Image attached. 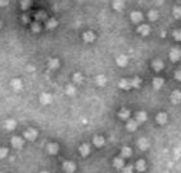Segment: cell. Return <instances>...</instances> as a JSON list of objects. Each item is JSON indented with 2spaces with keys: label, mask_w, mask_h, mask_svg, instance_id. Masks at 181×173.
<instances>
[{
  "label": "cell",
  "mask_w": 181,
  "mask_h": 173,
  "mask_svg": "<svg viewBox=\"0 0 181 173\" xmlns=\"http://www.w3.org/2000/svg\"><path fill=\"white\" fill-rule=\"evenodd\" d=\"M62 168L66 173H74L76 169V164L74 162H71V160H66V162H63Z\"/></svg>",
  "instance_id": "6da1fadb"
},
{
  "label": "cell",
  "mask_w": 181,
  "mask_h": 173,
  "mask_svg": "<svg viewBox=\"0 0 181 173\" xmlns=\"http://www.w3.org/2000/svg\"><path fill=\"white\" fill-rule=\"evenodd\" d=\"M38 136V132H37V130L36 129H28L27 131L24 132V137L27 140H29V141H33V140H36V137Z\"/></svg>",
  "instance_id": "7a4b0ae2"
},
{
  "label": "cell",
  "mask_w": 181,
  "mask_h": 173,
  "mask_svg": "<svg viewBox=\"0 0 181 173\" xmlns=\"http://www.w3.org/2000/svg\"><path fill=\"white\" fill-rule=\"evenodd\" d=\"M11 145H13V148H15V149H22L24 147V140L19 136H13L11 137Z\"/></svg>",
  "instance_id": "3957f363"
},
{
  "label": "cell",
  "mask_w": 181,
  "mask_h": 173,
  "mask_svg": "<svg viewBox=\"0 0 181 173\" xmlns=\"http://www.w3.org/2000/svg\"><path fill=\"white\" fill-rule=\"evenodd\" d=\"M46 149H47V153H48V154L56 155L57 153H58V150H60V147H58V144H56V143H49Z\"/></svg>",
  "instance_id": "277c9868"
},
{
  "label": "cell",
  "mask_w": 181,
  "mask_h": 173,
  "mask_svg": "<svg viewBox=\"0 0 181 173\" xmlns=\"http://www.w3.org/2000/svg\"><path fill=\"white\" fill-rule=\"evenodd\" d=\"M180 57H181V50L174 47V48H172L171 51H170V59L174 61V63H176V61L180 60Z\"/></svg>",
  "instance_id": "5b68a950"
},
{
  "label": "cell",
  "mask_w": 181,
  "mask_h": 173,
  "mask_svg": "<svg viewBox=\"0 0 181 173\" xmlns=\"http://www.w3.org/2000/svg\"><path fill=\"white\" fill-rule=\"evenodd\" d=\"M170 101L174 103V105H179L181 102V92L180 90H174L170 95Z\"/></svg>",
  "instance_id": "8992f818"
},
{
  "label": "cell",
  "mask_w": 181,
  "mask_h": 173,
  "mask_svg": "<svg viewBox=\"0 0 181 173\" xmlns=\"http://www.w3.org/2000/svg\"><path fill=\"white\" fill-rule=\"evenodd\" d=\"M39 102H41L43 106L49 105V103L52 102V95L49 94V93H42V94L39 95Z\"/></svg>",
  "instance_id": "52a82bcc"
},
{
  "label": "cell",
  "mask_w": 181,
  "mask_h": 173,
  "mask_svg": "<svg viewBox=\"0 0 181 173\" xmlns=\"http://www.w3.org/2000/svg\"><path fill=\"white\" fill-rule=\"evenodd\" d=\"M4 127H5L8 131H13V130L17 127V121L13 120V118H8V120L4 122Z\"/></svg>",
  "instance_id": "ba28073f"
},
{
  "label": "cell",
  "mask_w": 181,
  "mask_h": 173,
  "mask_svg": "<svg viewBox=\"0 0 181 173\" xmlns=\"http://www.w3.org/2000/svg\"><path fill=\"white\" fill-rule=\"evenodd\" d=\"M47 66L49 69H52V70H56V69L60 68V60L56 59V57H51L47 63Z\"/></svg>",
  "instance_id": "9c48e42d"
},
{
  "label": "cell",
  "mask_w": 181,
  "mask_h": 173,
  "mask_svg": "<svg viewBox=\"0 0 181 173\" xmlns=\"http://www.w3.org/2000/svg\"><path fill=\"white\" fill-rule=\"evenodd\" d=\"M79 153L81 157H87L90 154V145L89 144H81L79 147Z\"/></svg>",
  "instance_id": "30bf717a"
},
{
  "label": "cell",
  "mask_w": 181,
  "mask_h": 173,
  "mask_svg": "<svg viewBox=\"0 0 181 173\" xmlns=\"http://www.w3.org/2000/svg\"><path fill=\"white\" fill-rule=\"evenodd\" d=\"M82 38L87 43H91V42L95 41V34H94V32H91V31H86V32L82 34Z\"/></svg>",
  "instance_id": "8fae6325"
},
{
  "label": "cell",
  "mask_w": 181,
  "mask_h": 173,
  "mask_svg": "<svg viewBox=\"0 0 181 173\" xmlns=\"http://www.w3.org/2000/svg\"><path fill=\"white\" fill-rule=\"evenodd\" d=\"M137 144H138V148H139L141 150H147L149 148V141L146 139V137H141Z\"/></svg>",
  "instance_id": "7c38bea8"
},
{
  "label": "cell",
  "mask_w": 181,
  "mask_h": 173,
  "mask_svg": "<svg viewBox=\"0 0 181 173\" xmlns=\"http://www.w3.org/2000/svg\"><path fill=\"white\" fill-rule=\"evenodd\" d=\"M113 166L117 168V169H123V168H124V159H123L122 157H117V158H114Z\"/></svg>",
  "instance_id": "4fadbf2b"
},
{
  "label": "cell",
  "mask_w": 181,
  "mask_h": 173,
  "mask_svg": "<svg viewBox=\"0 0 181 173\" xmlns=\"http://www.w3.org/2000/svg\"><path fill=\"white\" fill-rule=\"evenodd\" d=\"M137 32L142 34V36H147V34H149V32H151V28H149V26H147V24H142L137 28Z\"/></svg>",
  "instance_id": "5bb4252c"
},
{
  "label": "cell",
  "mask_w": 181,
  "mask_h": 173,
  "mask_svg": "<svg viewBox=\"0 0 181 173\" xmlns=\"http://www.w3.org/2000/svg\"><path fill=\"white\" fill-rule=\"evenodd\" d=\"M129 116H130V111L128 108H122L118 112V117L120 120H129Z\"/></svg>",
  "instance_id": "9a60e30c"
},
{
  "label": "cell",
  "mask_w": 181,
  "mask_h": 173,
  "mask_svg": "<svg viewBox=\"0 0 181 173\" xmlns=\"http://www.w3.org/2000/svg\"><path fill=\"white\" fill-rule=\"evenodd\" d=\"M142 19H143V15H142L141 11H133V13L130 14V21L133 23H139Z\"/></svg>",
  "instance_id": "2e32d148"
},
{
  "label": "cell",
  "mask_w": 181,
  "mask_h": 173,
  "mask_svg": "<svg viewBox=\"0 0 181 173\" xmlns=\"http://www.w3.org/2000/svg\"><path fill=\"white\" fill-rule=\"evenodd\" d=\"M10 85H11V88H13V89H15V90H20L22 87H23V83H22L20 79L14 78V79L10 82Z\"/></svg>",
  "instance_id": "e0dca14e"
},
{
  "label": "cell",
  "mask_w": 181,
  "mask_h": 173,
  "mask_svg": "<svg viewBox=\"0 0 181 173\" xmlns=\"http://www.w3.org/2000/svg\"><path fill=\"white\" fill-rule=\"evenodd\" d=\"M137 127H138V122L136 121V120H128V122H127V130L128 131H130V132H133V131H136L137 130Z\"/></svg>",
  "instance_id": "ac0fdd59"
},
{
  "label": "cell",
  "mask_w": 181,
  "mask_h": 173,
  "mask_svg": "<svg viewBox=\"0 0 181 173\" xmlns=\"http://www.w3.org/2000/svg\"><path fill=\"white\" fill-rule=\"evenodd\" d=\"M127 64H128V57H127V56H124V55H119V56L117 57V65H118V66L124 68Z\"/></svg>",
  "instance_id": "d6986e66"
},
{
  "label": "cell",
  "mask_w": 181,
  "mask_h": 173,
  "mask_svg": "<svg viewBox=\"0 0 181 173\" xmlns=\"http://www.w3.org/2000/svg\"><path fill=\"white\" fill-rule=\"evenodd\" d=\"M119 88H122V89H129V88H132V85H130V80L129 79H120L118 83Z\"/></svg>",
  "instance_id": "ffe728a7"
},
{
  "label": "cell",
  "mask_w": 181,
  "mask_h": 173,
  "mask_svg": "<svg viewBox=\"0 0 181 173\" xmlns=\"http://www.w3.org/2000/svg\"><path fill=\"white\" fill-rule=\"evenodd\" d=\"M147 120V113L144 112V111H139V112H137L136 115V121L138 124H142V122H144Z\"/></svg>",
  "instance_id": "44dd1931"
},
{
  "label": "cell",
  "mask_w": 181,
  "mask_h": 173,
  "mask_svg": "<svg viewBox=\"0 0 181 173\" xmlns=\"http://www.w3.org/2000/svg\"><path fill=\"white\" fill-rule=\"evenodd\" d=\"M163 84H165V80L162 78H155L152 82V85L155 89H161L163 87Z\"/></svg>",
  "instance_id": "7402d4cb"
},
{
  "label": "cell",
  "mask_w": 181,
  "mask_h": 173,
  "mask_svg": "<svg viewBox=\"0 0 181 173\" xmlns=\"http://www.w3.org/2000/svg\"><path fill=\"white\" fill-rule=\"evenodd\" d=\"M156 121H157V124H160V125H165L167 122V115L163 113V112L158 113L156 116Z\"/></svg>",
  "instance_id": "603a6c76"
},
{
  "label": "cell",
  "mask_w": 181,
  "mask_h": 173,
  "mask_svg": "<svg viewBox=\"0 0 181 173\" xmlns=\"http://www.w3.org/2000/svg\"><path fill=\"white\" fill-rule=\"evenodd\" d=\"M152 68L155 69L156 71L162 70V69H163V61H162V60H160V59L153 60V63H152Z\"/></svg>",
  "instance_id": "cb8c5ba5"
},
{
  "label": "cell",
  "mask_w": 181,
  "mask_h": 173,
  "mask_svg": "<svg viewBox=\"0 0 181 173\" xmlns=\"http://www.w3.org/2000/svg\"><path fill=\"white\" fill-rule=\"evenodd\" d=\"M146 168H147V164H146V162H144L143 159L137 160V163H136V169H137L138 172H144Z\"/></svg>",
  "instance_id": "d4e9b609"
},
{
  "label": "cell",
  "mask_w": 181,
  "mask_h": 173,
  "mask_svg": "<svg viewBox=\"0 0 181 173\" xmlns=\"http://www.w3.org/2000/svg\"><path fill=\"white\" fill-rule=\"evenodd\" d=\"M57 26H58V22H57L55 18H49L48 21L46 22V27H47V29H55Z\"/></svg>",
  "instance_id": "484cf974"
},
{
  "label": "cell",
  "mask_w": 181,
  "mask_h": 173,
  "mask_svg": "<svg viewBox=\"0 0 181 173\" xmlns=\"http://www.w3.org/2000/svg\"><path fill=\"white\" fill-rule=\"evenodd\" d=\"M92 141H94V145L96 148H101L104 144H105V139H104L103 136H95L94 139H92Z\"/></svg>",
  "instance_id": "4316f807"
},
{
  "label": "cell",
  "mask_w": 181,
  "mask_h": 173,
  "mask_svg": "<svg viewBox=\"0 0 181 173\" xmlns=\"http://www.w3.org/2000/svg\"><path fill=\"white\" fill-rule=\"evenodd\" d=\"M130 155H132V149L128 148V147L122 148V153H120V157H122V158H129Z\"/></svg>",
  "instance_id": "83f0119b"
},
{
  "label": "cell",
  "mask_w": 181,
  "mask_h": 173,
  "mask_svg": "<svg viewBox=\"0 0 181 173\" xmlns=\"http://www.w3.org/2000/svg\"><path fill=\"white\" fill-rule=\"evenodd\" d=\"M95 82H96V84H98L99 87H104V85L106 84L108 79H106L104 75H98V76H96V80H95Z\"/></svg>",
  "instance_id": "f1b7e54d"
},
{
  "label": "cell",
  "mask_w": 181,
  "mask_h": 173,
  "mask_svg": "<svg viewBox=\"0 0 181 173\" xmlns=\"http://www.w3.org/2000/svg\"><path fill=\"white\" fill-rule=\"evenodd\" d=\"M130 85L132 88H139L141 85V79L138 78V76H134V78L130 79Z\"/></svg>",
  "instance_id": "f546056e"
},
{
  "label": "cell",
  "mask_w": 181,
  "mask_h": 173,
  "mask_svg": "<svg viewBox=\"0 0 181 173\" xmlns=\"http://www.w3.org/2000/svg\"><path fill=\"white\" fill-rule=\"evenodd\" d=\"M66 94L67 95H70V97H72V95H75L76 94V88L74 87V85H67L66 87Z\"/></svg>",
  "instance_id": "4dcf8cb0"
},
{
  "label": "cell",
  "mask_w": 181,
  "mask_h": 173,
  "mask_svg": "<svg viewBox=\"0 0 181 173\" xmlns=\"http://www.w3.org/2000/svg\"><path fill=\"white\" fill-rule=\"evenodd\" d=\"M148 18H149V21H157V18H158V11L157 10H149L148 11Z\"/></svg>",
  "instance_id": "1f68e13d"
},
{
  "label": "cell",
  "mask_w": 181,
  "mask_h": 173,
  "mask_svg": "<svg viewBox=\"0 0 181 173\" xmlns=\"http://www.w3.org/2000/svg\"><path fill=\"white\" fill-rule=\"evenodd\" d=\"M46 17H47L46 11H43V10L37 11V13H36V22H38V21H42V19H44Z\"/></svg>",
  "instance_id": "d6a6232c"
},
{
  "label": "cell",
  "mask_w": 181,
  "mask_h": 173,
  "mask_svg": "<svg viewBox=\"0 0 181 173\" xmlns=\"http://www.w3.org/2000/svg\"><path fill=\"white\" fill-rule=\"evenodd\" d=\"M113 8L115 10H123V8H124V3L123 1H113Z\"/></svg>",
  "instance_id": "836d02e7"
},
{
  "label": "cell",
  "mask_w": 181,
  "mask_h": 173,
  "mask_svg": "<svg viewBox=\"0 0 181 173\" xmlns=\"http://www.w3.org/2000/svg\"><path fill=\"white\" fill-rule=\"evenodd\" d=\"M82 80H84V78H82L81 73H75V74H74V82L80 84V83H82Z\"/></svg>",
  "instance_id": "e575fe53"
},
{
  "label": "cell",
  "mask_w": 181,
  "mask_h": 173,
  "mask_svg": "<svg viewBox=\"0 0 181 173\" xmlns=\"http://www.w3.org/2000/svg\"><path fill=\"white\" fill-rule=\"evenodd\" d=\"M172 13H174V17L176 19H181V6H175Z\"/></svg>",
  "instance_id": "d590c367"
},
{
  "label": "cell",
  "mask_w": 181,
  "mask_h": 173,
  "mask_svg": "<svg viewBox=\"0 0 181 173\" xmlns=\"http://www.w3.org/2000/svg\"><path fill=\"white\" fill-rule=\"evenodd\" d=\"M30 28H32V31H33L34 33L39 32V31H41V24H39V22H34V23H32Z\"/></svg>",
  "instance_id": "8d00e7d4"
},
{
  "label": "cell",
  "mask_w": 181,
  "mask_h": 173,
  "mask_svg": "<svg viewBox=\"0 0 181 173\" xmlns=\"http://www.w3.org/2000/svg\"><path fill=\"white\" fill-rule=\"evenodd\" d=\"M8 154H9V150H8V148H0V159L6 158Z\"/></svg>",
  "instance_id": "74e56055"
},
{
  "label": "cell",
  "mask_w": 181,
  "mask_h": 173,
  "mask_svg": "<svg viewBox=\"0 0 181 173\" xmlns=\"http://www.w3.org/2000/svg\"><path fill=\"white\" fill-rule=\"evenodd\" d=\"M172 36H174V38H175L176 41H181V31H179V29L174 31V33H172Z\"/></svg>",
  "instance_id": "f35d334b"
},
{
  "label": "cell",
  "mask_w": 181,
  "mask_h": 173,
  "mask_svg": "<svg viewBox=\"0 0 181 173\" xmlns=\"http://www.w3.org/2000/svg\"><path fill=\"white\" fill-rule=\"evenodd\" d=\"M30 4H32V3H30V1H27V0H24V1H22V3H20V5H22V9H28Z\"/></svg>",
  "instance_id": "ab89813d"
},
{
  "label": "cell",
  "mask_w": 181,
  "mask_h": 173,
  "mask_svg": "<svg viewBox=\"0 0 181 173\" xmlns=\"http://www.w3.org/2000/svg\"><path fill=\"white\" fill-rule=\"evenodd\" d=\"M123 173H133V167L132 166H125L123 168Z\"/></svg>",
  "instance_id": "60d3db41"
},
{
  "label": "cell",
  "mask_w": 181,
  "mask_h": 173,
  "mask_svg": "<svg viewBox=\"0 0 181 173\" xmlns=\"http://www.w3.org/2000/svg\"><path fill=\"white\" fill-rule=\"evenodd\" d=\"M175 78H176V80H181V68L179 69V70H176V73H175Z\"/></svg>",
  "instance_id": "b9f144b4"
},
{
  "label": "cell",
  "mask_w": 181,
  "mask_h": 173,
  "mask_svg": "<svg viewBox=\"0 0 181 173\" xmlns=\"http://www.w3.org/2000/svg\"><path fill=\"white\" fill-rule=\"evenodd\" d=\"M9 4V1H4V0H0V6H5Z\"/></svg>",
  "instance_id": "7bdbcfd3"
},
{
  "label": "cell",
  "mask_w": 181,
  "mask_h": 173,
  "mask_svg": "<svg viewBox=\"0 0 181 173\" xmlns=\"http://www.w3.org/2000/svg\"><path fill=\"white\" fill-rule=\"evenodd\" d=\"M23 22H24V23H29V18H27V15H23Z\"/></svg>",
  "instance_id": "ee69618b"
},
{
  "label": "cell",
  "mask_w": 181,
  "mask_h": 173,
  "mask_svg": "<svg viewBox=\"0 0 181 173\" xmlns=\"http://www.w3.org/2000/svg\"><path fill=\"white\" fill-rule=\"evenodd\" d=\"M39 173H49L48 171H42V172H39Z\"/></svg>",
  "instance_id": "f6af8a7d"
},
{
  "label": "cell",
  "mask_w": 181,
  "mask_h": 173,
  "mask_svg": "<svg viewBox=\"0 0 181 173\" xmlns=\"http://www.w3.org/2000/svg\"><path fill=\"white\" fill-rule=\"evenodd\" d=\"M0 27H1V22H0Z\"/></svg>",
  "instance_id": "bcb514c9"
},
{
  "label": "cell",
  "mask_w": 181,
  "mask_h": 173,
  "mask_svg": "<svg viewBox=\"0 0 181 173\" xmlns=\"http://www.w3.org/2000/svg\"><path fill=\"white\" fill-rule=\"evenodd\" d=\"M0 173H3V172H0Z\"/></svg>",
  "instance_id": "7dc6e473"
}]
</instances>
